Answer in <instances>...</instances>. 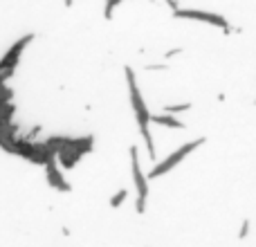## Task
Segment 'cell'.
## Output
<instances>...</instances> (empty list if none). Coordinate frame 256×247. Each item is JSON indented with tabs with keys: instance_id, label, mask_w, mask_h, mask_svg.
I'll list each match as a JSON object with an SVG mask.
<instances>
[{
	"instance_id": "277c9868",
	"label": "cell",
	"mask_w": 256,
	"mask_h": 247,
	"mask_svg": "<svg viewBox=\"0 0 256 247\" xmlns=\"http://www.w3.org/2000/svg\"><path fill=\"white\" fill-rule=\"evenodd\" d=\"M173 16H176V18H184V20L207 22V25H214V27H220V30H225V32H232L230 22H227L222 16L212 14V12H198V9H173Z\"/></svg>"
},
{
	"instance_id": "7a4b0ae2",
	"label": "cell",
	"mask_w": 256,
	"mask_h": 247,
	"mask_svg": "<svg viewBox=\"0 0 256 247\" xmlns=\"http://www.w3.org/2000/svg\"><path fill=\"white\" fill-rule=\"evenodd\" d=\"M202 144H204V140H202V137H200V140H191V142H186V144H184V146H180V148H178L176 153H171L166 160H162V162H160L158 166H155L153 171L148 173V178H162L164 173L173 171V168H176L178 164H180L182 160L186 158V155H189V153H194V150H196V148H200V146H202Z\"/></svg>"
},
{
	"instance_id": "ba28073f",
	"label": "cell",
	"mask_w": 256,
	"mask_h": 247,
	"mask_svg": "<svg viewBox=\"0 0 256 247\" xmlns=\"http://www.w3.org/2000/svg\"><path fill=\"white\" fill-rule=\"evenodd\" d=\"M126 198H128V191H126V189H122L120 194H115V196L110 198V207H120V204L124 202Z\"/></svg>"
},
{
	"instance_id": "8992f818",
	"label": "cell",
	"mask_w": 256,
	"mask_h": 247,
	"mask_svg": "<svg viewBox=\"0 0 256 247\" xmlns=\"http://www.w3.org/2000/svg\"><path fill=\"white\" fill-rule=\"evenodd\" d=\"M43 166H45V173H48L50 186H54V189H58V191H70V184L63 180L61 171H58V166H56V158H50Z\"/></svg>"
},
{
	"instance_id": "9c48e42d",
	"label": "cell",
	"mask_w": 256,
	"mask_h": 247,
	"mask_svg": "<svg viewBox=\"0 0 256 247\" xmlns=\"http://www.w3.org/2000/svg\"><path fill=\"white\" fill-rule=\"evenodd\" d=\"M189 108H191V104H176V106H166L164 112L171 115V112H184V110H189Z\"/></svg>"
},
{
	"instance_id": "5b68a950",
	"label": "cell",
	"mask_w": 256,
	"mask_h": 247,
	"mask_svg": "<svg viewBox=\"0 0 256 247\" xmlns=\"http://www.w3.org/2000/svg\"><path fill=\"white\" fill-rule=\"evenodd\" d=\"M130 160H132V180H135V189H137V214H144L146 209V198H148V182H146L144 173L140 168V155L137 148H130Z\"/></svg>"
},
{
	"instance_id": "6da1fadb",
	"label": "cell",
	"mask_w": 256,
	"mask_h": 247,
	"mask_svg": "<svg viewBox=\"0 0 256 247\" xmlns=\"http://www.w3.org/2000/svg\"><path fill=\"white\" fill-rule=\"evenodd\" d=\"M126 81H128V90H130V102H132V110H135V117H137V126H140V132L146 142V150H148L150 158H155V144H153V137H150V112L146 108L144 99H142L137 81H135V72L130 68H126Z\"/></svg>"
},
{
	"instance_id": "52a82bcc",
	"label": "cell",
	"mask_w": 256,
	"mask_h": 247,
	"mask_svg": "<svg viewBox=\"0 0 256 247\" xmlns=\"http://www.w3.org/2000/svg\"><path fill=\"white\" fill-rule=\"evenodd\" d=\"M150 122L160 124V126H166V128H184V124L180 120H176V117H171L168 112H164V115H150Z\"/></svg>"
},
{
	"instance_id": "8fae6325",
	"label": "cell",
	"mask_w": 256,
	"mask_h": 247,
	"mask_svg": "<svg viewBox=\"0 0 256 247\" xmlns=\"http://www.w3.org/2000/svg\"><path fill=\"white\" fill-rule=\"evenodd\" d=\"M248 232H250V220H245L243 222V230H240V238H245V236H248Z\"/></svg>"
},
{
	"instance_id": "30bf717a",
	"label": "cell",
	"mask_w": 256,
	"mask_h": 247,
	"mask_svg": "<svg viewBox=\"0 0 256 247\" xmlns=\"http://www.w3.org/2000/svg\"><path fill=\"white\" fill-rule=\"evenodd\" d=\"M122 2H124V0H108V2H106V12H104V16H106V18H110V16H112V12H115V7H120Z\"/></svg>"
},
{
	"instance_id": "3957f363",
	"label": "cell",
	"mask_w": 256,
	"mask_h": 247,
	"mask_svg": "<svg viewBox=\"0 0 256 247\" xmlns=\"http://www.w3.org/2000/svg\"><path fill=\"white\" fill-rule=\"evenodd\" d=\"M32 40H34V34L22 36V38L16 40V43L12 45V50H9V52L2 56V61H0V81H4L7 76L14 74V70H16V66H18V61H20L22 50H25L27 43H32Z\"/></svg>"
}]
</instances>
